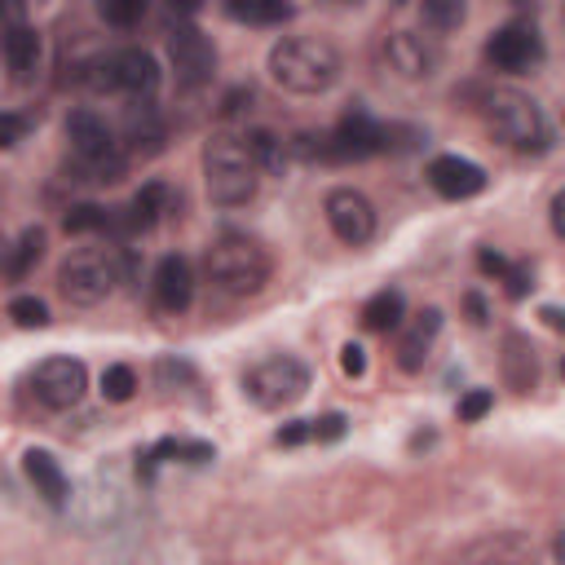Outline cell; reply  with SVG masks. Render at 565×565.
<instances>
[{
	"label": "cell",
	"instance_id": "32",
	"mask_svg": "<svg viewBox=\"0 0 565 565\" xmlns=\"http://www.w3.org/2000/svg\"><path fill=\"white\" fill-rule=\"evenodd\" d=\"M10 319L19 323V328H49V306L41 301V297H19V301H10Z\"/></svg>",
	"mask_w": 565,
	"mask_h": 565
},
{
	"label": "cell",
	"instance_id": "12",
	"mask_svg": "<svg viewBox=\"0 0 565 565\" xmlns=\"http://www.w3.org/2000/svg\"><path fill=\"white\" fill-rule=\"evenodd\" d=\"M107 63H111V93H129L133 102L155 98V89H159V63H155V54H146V49L133 45V49L111 54Z\"/></svg>",
	"mask_w": 565,
	"mask_h": 565
},
{
	"label": "cell",
	"instance_id": "9",
	"mask_svg": "<svg viewBox=\"0 0 565 565\" xmlns=\"http://www.w3.org/2000/svg\"><path fill=\"white\" fill-rule=\"evenodd\" d=\"M85 389H89V372H85L80 358H45V363L32 372V394H36V402L49 407V411H71V407H80Z\"/></svg>",
	"mask_w": 565,
	"mask_h": 565
},
{
	"label": "cell",
	"instance_id": "10",
	"mask_svg": "<svg viewBox=\"0 0 565 565\" xmlns=\"http://www.w3.org/2000/svg\"><path fill=\"white\" fill-rule=\"evenodd\" d=\"M168 63L186 89H199L217 71V45L199 27H177V32H168Z\"/></svg>",
	"mask_w": 565,
	"mask_h": 565
},
{
	"label": "cell",
	"instance_id": "42",
	"mask_svg": "<svg viewBox=\"0 0 565 565\" xmlns=\"http://www.w3.org/2000/svg\"><path fill=\"white\" fill-rule=\"evenodd\" d=\"M243 102H252V89H234V93H225V98H221V115H239V111H243Z\"/></svg>",
	"mask_w": 565,
	"mask_h": 565
},
{
	"label": "cell",
	"instance_id": "51",
	"mask_svg": "<svg viewBox=\"0 0 565 565\" xmlns=\"http://www.w3.org/2000/svg\"><path fill=\"white\" fill-rule=\"evenodd\" d=\"M394 5H407V0H394Z\"/></svg>",
	"mask_w": 565,
	"mask_h": 565
},
{
	"label": "cell",
	"instance_id": "36",
	"mask_svg": "<svg viewBox=\"0 0 565 565\" xmlns=\"http://www.w3.org/2000/svg\"><path fill=\"white\" fill-rule=\"evenodd\" d=\"M499 278H503V288H508V297H512V301L530 297V288H534V269H530V265H508Z\"/></svg>",
	"mask_w": 565,
	"mask_h": 565
},
{
	"label": "cell",
	"instance_id": "35",
	"mask_svg": "<svg viewBox=\"0 0 565 565\" xmlns=\"http://www.w3.org/2000/svg\"><path fill=\"white\" fill-rule=\"evenodd\" d=\"M27 115H14V111H0V151H14L23 137H27Z\"/></svg>",
	"mask_w": 565,
	"mask_h": 565
},
{
	"label": "cell",
	"instance_id": "38",
	"mask_svg": "<svg viewBox=\"0 0 565 565\" xmlns=\"http://www.w3.org/2000/svg\"><path fill=\"white\" fill-rule=\"evenodd\" d=\"M27 23V0H0V36Z\"/></svg>",
	"mask_w": 565,
	"mask_h": 565
},
{
	"label": "cell",
	"instance_id": "47",
	"mask_svg": "<svg viewBox=\"0 0 565 565\" xmlns=\"http://www.w3.org/2000/svg\"><path fill=\"white\" fill-rule=\"evenodd\" d=\"M429 442H433V433H416V437H411V451H420V446H429Z\"/></svg>",
	"mask_w": 565,
	"mask_h": 565
},
{
	"label": "cell",
	"instance_id": "6",
	"mask_svg": "<svg viewBox=\"0 0 565 565\" xmlns=\"http://www.w3.org/2000/svg\"><path fill=\"white\" fill-rule=\"evenodd\" d=\"M310 389V367L292 354H274L265 363H256L247 376H243V394L247 402H256L261 411H282V407H292L301 402Z\"/></svg>",
	"mask_w": 565,
	"mask_h": 565
},
{
	"label": "cell",
	"instance_id": "2",
	"mask_svg": "<svg viewBox=\"0 0 565 565\" xmlns=\"http://www.w3.org/2000/svg\"><path fill=\"white\" fill-rule=\"evenodd\" d=\"M486 120H490L495 137L503 146H512L517 155H547L556 142L547 111L521 89H490L486 93Z\"/></svg>",
	"mask_w": 565,
	"mask_h": 565
},
{
	"label": "cell",
	"instance_id": "25",
	"mask_svg": "<svg viewBox=\"0 0 565 565\" xmlns=\"http://www.w3.org/2000/svg\"><path fill=\"white\" fill-rule=\"evenodd\" d=\"M402 314H407V301H402V292L385 288V292H376V297L363 306V328H367V332H380V336H389V332H398V328H402Z\"/></svg>",
	"mask_w": 565,
	"mask_h": 565
},
{
	"label": "cell",
	"instance_id": "26",
	"mask_svg": "<svg viewBox=\"0 0 565 565\" xmlns=\"http://www.w3.org/2000/svg\"><path fill=\"white\" fill-rule=\"evenodd\" d=\"M41 256H45V230H41V225H27V230L19 234V243L5 252V265H0V269H5L10 278H27Z\"/></svg>",
	"mask_w": 565,
	"mask_h": 565
},
{
	"label": "cell",
	"instance_id": "43",
	"mask_svg": "<svg viewBox=\"0 0 565 565\" xmlns=\"http://www.w3.org/2000/svg\"><path fill=\"white\" fill-rule=\"evenodd\" d=\"M539 319H543L552 332H561V328H565V319H561V310H556V306H543V310H539Z\"/></svg>",
	"mask_w": 565,
	"mask_h": 565
},
{
	"label": "cell",
	"instance_id": "31",
	"mask_svg": "<svg viewBox=\"0 0 565 565\" xmlns=\"http://www.w3.org/2000/svg\"><path fill=\"white\" fill-rule=\"evenodd\" d=\"M98 14L111 23V27H137L142 14H146V0H98Z\"/></svg>",
	"mask_w": 565,
	"mask_h": 565
},
{
	"label": "cell",
	"instance_id": "34",
	"mask_svg": "<svg viewBox=\"0 0 565 565\" xmlns=\"http://www.w3.org/2000/svg\"><path fill=\"white\" fill-rule=\"evenodd\" d=\"M490 407H495V394H490V389H468V394L459 398V420H464V424H477Z\"/></svg>",
	"mask_w": 565,
	"mask_h": 565
},
{
	"label": "cell",
	"instance_id": "46",
	"mask_svg": "<svg viewBox=\"0 0 565 565\" xmlns=\"http://www.w3.org/2000/svg\"><path fill=\"white\" fill-rule=\"evenodd\" d=\"M199 5H203V0H168V10H173V14H195Z\"/></svg>",
	"mask_w": 565,
	"mask_h": 565
},
{
	"label": "cell",
	"instance_id": "5",
	"mask_svg": "<svg viewBox=\"0 0 565 565\" xmlns=\"http://www.w3.org/2000/svg\"><path fill=\"white\" fill-rule=\"evenodd\" d=\"M124 278V261L107 247H80L63 261L58 269V288L71 306H102L111 292H115V282Z\"/></svg>",
	"mask_w": 565,
	"mask_h": 565
},
{
	"label": "cell",
	"instance_id": "3",
	"mask_svg": "<svg viewBox=\"0 0 565 565\" xmlns=\"http://www.w3.org/2000/svg\"><path fill=\"white\" fill-rule=\"evenodd\" d=\"M203 269L208 278L217 282L221 292L230 297H256L269 274H274V261H269V247L252 234H221L208 256H203Z\"/></svg>",
	"mask_w": 565,
	"mask_h": 565
},
{
	"label": "cell",
	"instance_id": "4",
	"mask_svg": "<svg viewBox=\"0 0 565 565\" xmlns=\"http://www.w3.org/2000/svg\"><path fill=\"white\" fill-rule=\"evenodd\" d=\"M203 190L217 208H243L256 199V164L247 159L243 137L212 133L203 142Z\"/></svg>",
	"mask_w": 565,
	"mask_h": 565
},
{
	"label": "cell",
	"instance_id": "39",
	"mask_svg": "<svg viewBox=\"0 0 565 565\" xmlns=\"http://www.w3.org/2000/svg\"><path fill=\"white\" fill-rule=\"evenodd\" d=\"M159 380H164V385L195 380V367H190V363H181V358H164V363H159Z\"/></svg>",
	"mask_w": 565,
	"mask_h": 565
},
{
	"label": "cell",
	"instance_id": "29",
	"mask_svg": "<svg viewBox=\"0 0 565 565\" xmlns=\"http://www.w3.org/2000/svg\"><path fill=\"white\" fill-rule=\"evenodd\" d=\"M151 451H155V459H159V464H164V459H181V464H208V459L217 455L208 442H186V437H164V442H155Z\"/></svg>",
	"mask_w": 565,
	"mask_h": 565
},
{
	"label": "cell",
	"instance_id": "40",
	"mask_svg": "<svg viewBox=\"0 0 565 565\" xmlns=\"http://www.w3.org/2000/svg\"><path fill=\"white\" fill-rule=\"evenodd\" d=\"M301 442H310V420H292L278 429V446H301Z\"/></svg>",
	"mask_w": 565,
	"mask_h": 565
},
{
	"label": "cell",
	"instance_id": "8",
	"mask_svg": "<svg viewBox=\"0 0 565 565\" xmlns=\"http://www.w3.org/2000/svg\"><path fill=\"white\" fill-rule=\"evenodd\" d=\"M323 212H328V225L332 234L345 243V247H363L376 239V203L354 190V186H336L328 199H323Z\"/></svg>",
	"mask_w": 565,
	"mask_h": 565
},
{
	"label": "cell",
	"instance_id": "23",
	"mask_svg": "<svg viewBox=\"0 0 565 565\" xmlns=\"http://www.w3.org/2000/svg\"><path fill=\"white\" fill-rule=\"evenodd\" d=\"M243 146H247V159L256 164V173H269V177H282V173H288L292 151H288V142H282L278 133H269V129H247Z\"/></svg>",
	"mask_w": 565,
	"mask_h": 565
},
{
	"label": "cell",
	"instance_id": "19",
	"mask_svg": "<svg viewBox=\"0 0 565 565\" xmlns=\"http://www.w3.org/2000/svg\"><path fill=\"white\" fill-rule=\"evenodd\" d=\"M23 473H27V481L36 486V495H41L49 508H67L71 481H67V473H63V464H58L54 451H41V446L23 451Z\"/></svg>",
	"mask_w": 565,
	"mask_h": 565
},
{
	"label": "cell",
	"instance_id": "1",
	"mask_svg": "<svg viewBox=\"0 0 565 565\" xmlns=\"http://www.w3.org/2000/svg\"><path fill=\"white\" fill-rule=\"evenodd\" d=\"M265 71L278 89H288L297 98H319L341 80L345 63H341L336 45H328L319 36H288L269 49Z\"/></svg>",
	"mask_w": 565,
	"mask_h": 565
},
{
	"label": "cell",
	"instance_id": "30",
	"mask_svg": "<svg viewBox=\"0 0 565 565\" xmlns=\"http://www.w3.org/2000/svg\"><path fill=\"white\" fill-rule=\"evenodd\" d=\"M133 394H137V372H133V367L115 363V367L102 372V398H107V402H129Z\"/></svg>",
	"mask_w": 565,
	"mask_h": 565
},
{
	"label": "cell",
	"instance_id": "21",
	"mask_svg": "<svg viewBox=\"0 0 565 565\" xmlns=\"http://www.w3.org/2000/svg\"><path fill=\"white\" fill-rule=\"evenodd\" d=\"M503 380L517 389V394H530L539 385V354L525 336H503Z\"/></svg>",
	"mask_w": 565,
	"mask_h": 565
},
{
	"label": "cell",
	"instance_id": "27",
	"mask_svg": "<svg viewBox=\"0 0 565 565\" xmlns=\"http://www.w3.org/2000/svg\"><path fill=\"white\" fill-rule=\"evenodd\" d=\"M63 230L67 234H107L111 230V212L102 203H76V208H67Z\"/></svg>",
	"mask_w": 565,
	"mask_h": 565
},
{
	"label": "cell",
	"instance_id": "28",
	"mask_svg": "<svg viewBox=\"0 0 565 565\" xmlns=\"http://www.w3.org/2000/svg\"><path fill=\"white\" fill-rule=\"evenodd\" d=\"M420 10L433 32H455L468 19V0H420Z\"/></svg>",
	"mask_w": 565,
	"mask_h": 565
},
{
	"label": "cell",
	"instance_id": "18",
	"mask_svg": "<svg viewBox=\"0 0 565 565\" xmlns=\"http://www.w3.org/2000/svg\"><path fill=\"white\" fill-rule=\"evenodd\" d=\"M437 332H442V310H437V306H429V310H420V314L411 319V328H407L402 341H398V367H402L407 376L424 372Z\"/></svg>",
	"mask_w": 565,
	"mask_h": 565
},
{
	"label": "cell",
	"instance_id": "48",
	"mask_svg": "<svg viewBox=\"0 0 565 565\" xmlns=\"http://www.w3.org/2000/svg\"><path fill=\"white\" fill-rule=\"evenodd\" d=\"M328 5H336V10H358L363 0H328Z\"/></svg>",
	"mask_w": 565,
	"mask_h": 565
},
{
	"label": "cell",
	"instance_id": "22",
	"mask_svg": "<svg viewBox=\"0 0 565 565\" xmlns=\"http://www.w3.org/2000/svg\"><path fill=\"white\" fill-rule=\"evenodd\" d=\"M0 49H5V63H10V71L19 76V80H27L36 67H41V54H45V41H41V32L36 27H14V32H5L0 36Z\"/></svg>",
	"mask_w": 565,
	"mask_h": 565
},
{
	"label": "cell",
	"instance_id": "11",
	"mask_svg": "<svg viewBox=\"0 0 565 565\" xmlns=\"http://www.w3.org/2000/svg\"><path fill=\"white\" fill-rule=\"evenodd\" d=\"M486 63L499 71H530L534 63H543V41L534 27L508 23L486 41Z\"/></svg>",
	"mask_w": 565,
	"mask_h": 565
},
{
	"label": "cell",
	"instance_id": "13",
	"mask_svg": "<svg viewBox=\"0 0 565 565\" xmlns=\"http://www.w3.org/2000/svg\"><path fill=\"white\" fill-rule=\"evenodd\" d=\"M164 212H168V186H164V181H146V186L129 199V208L111 212V230H107V234H115V239L124 243V239H133V234H146Z\"/></svg>",
	"mask_w": 565,
	"mask_h": 565
},
{
	"label": "cell",
	"instance_id": "33",
	"mask_svg": "<svg viewBox=\"0 0 565 565\" xmlns=\"http://www.w3.org/2000/svg\"><path fill=\"white\" fill-rule=\"evenodd\" d=\"M345 433H350V420H345L341 411H328V416L310 420V437H314V442H341Z\"/></svg>",
	"mask_w": 565,
	"mask_h": 565
},
{
	"label": "cell",
	"instance_id": "20",
	"mask_svg": "<svg viewBox=\"0 0 565 565\" xmlns=\"http://www.w3.org/2000/svg\"><path fill=\"white\" fill-rule=\"evenodd\" d=\"M124 142L133 155H159L164 142H168V124L159 115V107L146 98V102H133L129 115H124Z\"/></svg>",
	"mask_w": 565,
	"mask_h": 565
},
{
	"label": "cell",
	"instance_id": "16",
	"mask_svg": "<svg viewBox=\"0 0 565 565\" xmlns=\"http://www.w3.org/2000/svg\"><path fill=\"white\" fill-rule=\"evenodd\" d=\"M67 142L76 151V159H111V155H124L111 124L98 115V111H71L67 115Z\"/></svg>",
	"mask_w": 565,
	"mask_h": 565
},
{
	"label": "cell",
	"instance_id": "17",
	"mask_svg": "<svg viewBox=\"0 0 565 565\" xmlns=\"http://www.w3.org/2000/svg\"><path fill=\"white\" fill-rule=\"evenodd\" d=\"M195 301V269L186 256H164L155 265V306L164 314H181Z\"/></svg>",
	"mask_w": 565,
	"mask_h": 565
},
{
	"label": "cell",
	"instance_id": "44",
	"mask_svg": "<svg viewBox=\"0 0 565 565\" xmlns=\"http://www.w3.org/2000/svg\"><path fill=\"white\" fill-rule=\"evenodd\" d=\"M464 306H468V314H473V323L481 328V323H486V306H481V297H464Z\"/></svg>",
	"mask_w": 565,
	"mask_h": 565
},
{
	"label": "cell",
	"instance_id": "45",
	"mask_svg": "<svg viewBox=\"0 0 565 565\" xmlns=\"http://www.w3.org/2000/svg\"><path fill=\"white\" fill-rule=\"evenodd\" d=\"M561 208H565V195H556V199H552V234H565V225H561Z\"/></svg>",
	"mask_w": 565,
	"mask_h": 565
},
{
	"label": "cell",
	"instance_id": "41",
	"mask_svg": "<svg viewBox=\"0 0 565 565\" xmlns=\"http://www.w3.org/2000/svg\"><path fill=\"white\" fill-rule=\"evenodd\" d=\"M477 265H481V274H490V278H499V274L508 269V261H503L499 252H490V247H481V252H477Z\"/></svg>",
	"mask_w": 565,
	"mask_h": 565
},
{
	"label": "cell",
	"instance_id": "37",
	"mask_svg": "<svg viewBox=\"0 0 565 565\" xmlns=\"http://www.w3.org/2000/svg\"><path fill=\"white\" fill-rule=\"evenodd\" d=\"M341 372L350 376V380H358V376H367V350L363 345H341Z\"/></svg>",
	"mask_w": 565,
	"mask_h": 565
},
{
	"label": "cell",
	"instance_id": "7",
	"mask_svg": "<svg viewBox=\"0 0 565 565\" xmlns=\"http://www.w3.org/2000/svg\"><path fill=\"white\" fill-rule=\"evenodd\" d=\"M380 155V120H372L363 107L345 111L332 133H323V164H363Z\"/></svg>",
	"mask_w": 565,
	"mask_h": 565
},
{
	"label": "cell",
	"instance_id": "14",
	"mask_svg": "<svg viewBox=\"0 0 565 565\" xmlns=\"http://www.w3.org/2000/svg\"><path fill=\"white\" fill-rule=\"evenodd\" d=\"M429 186L442 195V199H473V195H481L486 190V173L473 164V159H459V155H437V159H429Z\"/></svg>",
	"mask_w": 565,
	"mask_h": 565
},
{
	"label": "cell",
	"instance_id": "49",
	"mask_svg": "<svg viewBox=\"0 0 565 565\" xmlns=\"http://www.w3.org/2000/svg\"><path fill=\"white\" fill-rule=\"evenodd\" d=\"M5 252H10V243H5V230H0V265H5Z\"/></svg>",
	"mask_w": 565,
	"mask_h": 565
},
{
	"label": "cell",
	"instance_id": "15",
	"mask_svg": "<svg viewBox=\"0 0 565 565\" xmlns=\"http://www.w3.org/2000/svg\"><path fill=\"white\" fill-rule=\"evenodd\" d=\"M385 63H389L402 80H429V76L437 71L442 54H437L424 36H416V32H394V36L385 41Z\"/></svg>",
	"mask_w": 565,
	"mask_h": 565
},
{
	"label": "cell",
	"instance_id": "24",
	"mask_svg": "<svg viewBox=\"0 0 565 565\" xmlns=\"http://www.w3.org/2000/svg\"><path fill=\"white\" fill-rule=\"evenodd\" d=\"M225 14H230L234 23L274 27V23H288L297 10H292V0H225Z\"/></svg>",
	"mask_w": 565,
	"mask_h": 565
},
{
	"label": "cell",
	"instance_id": "50",
	"mask_svg": "<svg viewBox=\"0 0 565 565\" xmlns=\"http://www.w3.org/2000/svg\"><path fill=\"white\" fill-rule=\"evenodd\" d=\"M512 5H521V10H525V5H534V0H512Z\"/></svg>",
	"mask_w": 565,
	"mask_h": 565
}]
</instances>
